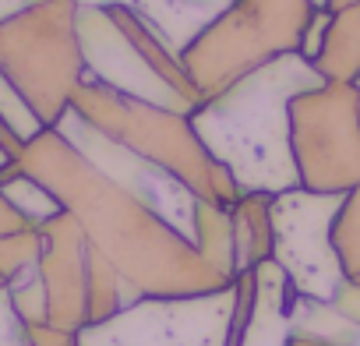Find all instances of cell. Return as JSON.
<instances>
[{"label": "cell", "instance_id": "obj_27", "mask_svg": "<svg viewBox=\"0 0 360 346\" xmlns=\"http://www.w3.org/2000/svg\"><path fill=\"white\" fill-rule=\"evenodd\" d=\"M71 346H75V342H71Z\"/></svg>", "mask_w": 360, "mask_h": 346}, {"label": "cell", "instance_id": "obj_7", "mask_svg": "<svg viewBox=\"0 0 360 346\" xmlns=\"http://www.w3.org/2000/svg\"><path fill=\"white\" fill-rule=\"evenodd\" d=\"M39 233H43L39 279L46 293V325L78 332L85 325L106 321L110 314L141 297L120 279V272L89 241V233L71 212L46 219Z\"/></svg>", "mask_w": 360, "mask_h": 346}, {"label": "cell", "instance_id": "obj_1", "mask_svg": "<svg viewBox=\"0 0 360 346\" xmlns=\"http://www.w3.org/2000/svg\"><path fill=\"white\" fill-rule=\"evenodd\" d=\"M15 166L36 177L71 212L120 279L141 297H195L233 286L195 241L166 223L141 198L96 169L57 127L25 141Z\"/></svg>", "mask_w": 360, "mask_h": 346}, {"label": "cell", "instance_id": "obj_20", "mask_svg": "<svg viewBox=\"0 0 360 346\" xmlns=\"http://www.w3.org/2000/svg\"><path fill=\"white\" fill-rule=\"evenodd\" d=\"M22 148H25V141H22V138H18V134L8 127V120H4V117H0V152H4V155L15 162V159L22 155Z\"/></svg>", "mask_w": 360, "mask_h": 346}, {"label": "cell", "instance_id": "obj_18", "mask_svg": "<svg viewBox=\"0 0 360 346\" xmlns=\"http://www.w3.org/2000/svg\"><path fill=\"white\" fill-rule=\"evenodd\" d=\"M0 346H32L29 325L15 311V300H11L8 286H0Z\"/></svg>", "mask_w": 360, "mask_h": 346}, {"label": "cell", "instance_id": "obj_26", "mask_svg": "<svg viewBox=\"0 0 360 346\" xmlns=\"http://www.w3.org/2000/svg\"><path fill=\"white\" fill-rule=\"evenodd\" d=\"M356 283H360V276H356Z\"/></svg>", "mask_w": 360, "mask_h": 346}, {"label": "cell", "instance_id": "obj_17", "mask_svg": "<svg viewBox=\"0 0 360 346\" xmlns=\"http://www.w3.org/2000/svg\"><path fill=\"white\" fill-rule=\"evenodd\" d=\"M0 117L8 120V127H11L22 141H32L39 131H46V127L36 120V113L22 103V96L8 85V78H4V75H0Z\"/></svg>", "mask_w": 360, "mask_h": 346}, {"label": "cell", "instance_id": "obj_19", "mask_svg": "<svg viewBox=\"0 0 360 346\" xmlns=\"http://www.w3.org/2000/svg\"><path fill=\"white\" fill-rule=\"evenodd\" d=\"M328 22H332V11H328V8H314V15H311V22H307V29H304L300 50H297L304 60H311V64H314V57H318V50H321V43H325Z\"/></svg>", "mask_w": 360, "mask_h": 346}, {"label": "cell", "instance_id": "obj_12", "mask_svg": "<svg viewBox=\"0 0 360 346\" xmlns=\"http://www.w3.org/2000/svg\"><path fill=\"white\" fill-rule=\"evenodd\" d=\"M78 4H92V8H127L131 15H138L162 43L166 50H173L176 57L184 53L233 0H78Z\"/></svg>", "mask_w": 360, "mask_h": 346}, {"label": "cell", "instance_id": "obj_5", "mask_svg": "<svg viewBox=\"0 0 360 346\" xmlns=\"http://www.w3.org/2000/svg\"><path fill=\"white\" fill-rule=\"evenodd\" d=\"M0 75L43 127H53L85 78L78 0H39L0 22Z\"/></svg>", "mask_w": 360, "mask_h": 346}, {"label": "cell", "instance_id": "obj_9", "mask_svg": "<svg viewBox=\"0 0 360 346\" xmlns=\"http://www.w3.org/2000/svg\"><path fill=\"white\" fill-rule=\"evenodd\" d=\"M290 141L300 188L346 195L360 184V89L321 82L290 103Z\"/></svg>", "mask_w": 360, "mask_h": 346}, {"label": "cell", "instance_id": "obj_22", "mask_svg": "<svg viewBox=\"0 0 360 346\" xmlns=\"http://www.w3.org/2000/svg\"><path fill=\"white\" fill-rule=\"evenodd\" d=\"M32 4H39V0H0V22L18 15V11H25V8H32Z\"/></svg>", "mask_w": 360, "mask_h": 346}, {"label": "cell", "instance_id": "obj_11", "mask_svg": "<svg viewBox=\"0 0 360 346\" xmlns=\"http://www.w3.org/2000/svg\"><path fill=\"white\" fill-rule=\"evenodd\" d=\"M96 169H103L110 181H117L124 191H131L134 198H141L148 209H155L166 223H173L188 241H195V230H198V209H202V198L184 188L173 173H166L162 166L141 159L138 152L110 141L106 134H99L96 127H89L78 113H64L57 124H53Z\"/></svg>", "mask_w": 360, "mask_h": 346}, {"label": "cell", "instance_id": "obj_23", "mask_svg": "<svg viewBox=\"0 0 360 346\" xmlns=\"http://www.w3.org/2000/svg\"><path fill=\"white\" fill-rule=\"evenodd\" d=\"M349 4H356V0H325L328 11H339V8H349Z\"/></svg>", "mask_w": 360, "mask_h": 346}, {"label": "cell", "instance_id": "obj_14", "mask_svg": "<svg viewBox=\"0 0 360 346\" xmlns=\"http://www.w3.org/2000/svg\"><path fill=\"white\" fill-rule=\"evenodd\" d=\"M269 205H272V195H240L230 205L237 276L272 258V219H269Z\"/></svg>", "mask_w": 360, "mask_h": 346}, {"label": "cell", "instance_id": "obj_24", "mask_svg": "<svg viewBox=\"0 0 360 346\" xmlns=\"http://www.w3.org/2000/svg\"><path fill=\"white\" fill-rule=\"evenodd\" d=\"M4 166H11V159H8L4 152H0V169H4Z\"/></svg>", "mask_w": 360, "mask_h": 346}, {"label": "cell", "instance_id": "obj_2", "mask_svg": "<svg viewBox=\"0 0 360 346\" xmlns=\"http://www.w3.org/2000/svg\"><path fill=\"white\" fill-rule=\"evenodd\" d=\"M325 78L300 53H286L230 89L209 96L191 127L216 162L226 166L240 195H283L300 188L290 141V103Z\"/></svg>", "mask_w": 360, "mask_h": 346}, {"label": "cell", "instance_id": "obj_8", "mask_svg": "<svg viewBox=\"0 0 360 346\" xmlns=\"http://www.w3.org/2000/svg\"><path fill=\"white\" fill-rule=\"evenodd\" d=\"M237 279L195 297H138L75 332V346H237Z\"/></svg>", "mask_w": 360, "mask_h": 346}, {"label": "cell", "instance_id": "obj_25", "mask_svg": "<svg viewBox=\"0 0 360 346\" xmlns=\"http://www.w3.org/2000/svg\"><path fill=\"white\" fill-rule=\"evenodd\" d=\"M353 85H356V89H360V78H356V82H353Z\"/></svg>", "mask_w": 360, "mask_h": 346}, {"label": "cell", "instance_id": "obj_16", "mask_svg": "<svg viewBox=\"0 0 360 346\" xmlns=\"http://www.w3.org/2000/svg\"><path fill=\"white\" fill-rule=\"evenodd\" d=\"M332 248L342 262L346 279L360 276V184L342 195L339 212L332 219Z\"/></svg>", "mask_w": 360, "mask_h": 346}, {"label": "cell", "instance_id": "obj_13", "mask_svg": "<svg viewBox=\"0 0 360 346\" xmlns=\"http://www.w3.org/2000/svg\"><path fill=\"white\" fill-rule=\"evenodd\" d=\"M314 68L325 82L353 85L360 78V0L349 8L332 11L325 43L314 57Z\"/></svg>", "mask_w": 360, "mask_h": 346}, {"label": "cell", "instance_id": "obj_15", "mask_svg": "<svg viewBox=\"0 0 360 346\" xmlns=\"http://www.w3.org/2000/svg\"><path fill=\"white\" fill-rule=\"evenodd\" d=\"M0 195L8 198V205H11L29 226H43L46 219H53V216L64 212V205H60L36 177L22 173L15 162L0 169Z\"/></svg>", "mask_w": 360, "mask_h": 346}, {"label": "cell", "instance_id": "obj_4", "mask_svg": "<svg viewBox=\"0 0 360 346\" xmlns=\"http://www.w3.org/2000/svg\"><path fill=\"white\" fill-rule=\"evenodd\" d=\"M78 43L85 78L113 92L188 117L205 103L180 57L166 50V43L127 8L78 4Z\"/></svg>", "mask_w": 360, "mask_h": 346}, {"label": "cell", "instance_id": "obj_10", "mask_svg": "<svg viewBox=\"0 0 360 346\" xmlns=\"http://www.w3.org/2000/svg\"><path fill=\"white\" fill-rule=\"evenodd\" d=\"M342 195H321L293 188L272 195V262L286 272L297 293L314 300H332L346 283L342 262L332 248V219Z\"/></svg>", "mask_w": 360, "mask_h": 346}, {"label": "cell", "instance_id": "obj_6", "mask_svg": "<svg viewBox=\"0 0 360 346\" xmlns=\"http://www.w3.org/2000/svg\"><path fill=\"white\" fill-rule=\"evenodd\" d=\"M314 0H233V4L180 53V64L202 99L230 89L251 71L297 53Z\"/></svg>", "mask_w": 360, "mask_h": 346}, {"label": "cell", "instance_id": "obj_3", "mask_svg": "<svg viewBox=\"0 0 360 346\" xmlns=\"http://www.w3.org/2000/svg\"><path fill=\"white\" fill-rule=\"evenodd\" d=\"M68 110L78 113L89 127H96L110 141H117V145L138 152L141 159L162 166L166 173H173L202 202L230 209L240 198V188L233 184L226 166L209 155V148L195 134L188 113L162 110V106H152L145 99L113 92L92 78L78 82Z\"/></svg>", "mask_w": 360, "mask_h": 346}, {"label": "cell", "instance_id": "obj_21", "mask_svg": "<svg viewBox=\"0 0 360 346\" xmlns=\"http://www.w3.org/2000/svg\"><path fill=\"white\" fill-rule=\"evenodd\" d=\"M22 226H29L11 205H8V198L4 195H0V237H4V233H11V230H22ZM0 286H4V283H0Z\"/></svg>", "mask_w": 360, "mask_h": 346}]
</instances>
